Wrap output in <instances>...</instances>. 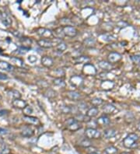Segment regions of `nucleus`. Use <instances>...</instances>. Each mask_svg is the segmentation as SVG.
<instances>
[{
    "instance_id": "f257e3e1",
    "label": "nucleus",
    "mask_w": 140,
    "mask_h": 154,
    "mask_svg": "<svg viewBox=\"0 0 140 154\" xmlns=\"http://www.w3.org/2000/svg\"><path fill=\"white\" fill-rule=\"evenodd\" d=\"M139 136L136 133H129L123 139V146L127 149H135L139 146Z\"/></svg>"
},
{
    "instance_id": "f03ea898",
    "label": "nucleus",
    "mask_w": 140,
    "mask_h": 154,
    "mask_svg": "<svg viewBox=\"0 0 140 154\" xmlns=\"http://www.w3.org/2000/svg\"><path fill=\"white\" fill-rule=\"evenodd\" d=\"M85 136L88 139H97L101 137V132L96 128H88L85 130Z\"/></svg>"
},
{
    "instance_id": "7ed1b4c3",
    "label": "nucleus",
    "mask_w": 140,
    "mask_h": 154,
    "mask_svg": "<svg viewBox=\"0 0 140 154\" xmlns=\"http://www.w3.org/2000/svg\"><path fill=\"white\" fill-rule=\"evenodd\" d=\"M66 125L67 128L69 130L72 131V132L79 130V128H81V126H80L79 122L75 118H69V119H68L66 121Z\"/></svg>"
},
{
    "instance_id": "20e7f679",
    "label": "nucleus",
    "mask_w": 140,
    "mask_h": 154,
    "mask_svg": "<svg viewBox=\"0 0 140 154\" xmlns=\"http://www.w3.org/2000/svg\"><path fill=\"white\" fill-rule=\"evenodd\" d=\"M62 32L66 36L69 37H74L78 34L77 30L75 28L74 26H69V25H66V26L62 27Z\"/></svg>"
},
{
    "instance_id": "39448f33",
    "label": "nucleus",
    "mask_w": 140,
    "mask_h": 154,
    "mask_svg": "<svg viewBox=\"0 0 140 154\" xmlns=\"http://www.w3.org/2000/svg\"><path fill=\"white\" fill-rule=\"evenodd\" d=\"M37 33L39 36L44 37V39H49L53 37L51 31L46 28H39L37 30Z\"/></svg>"
},
{
    "instance_id": "423d86ee",
    "label": "nucleus",
    "mask_w": 140,
    "mask_h": 154,
    "mask_svg": "<svg viewBox=\"0 0 140 154\" xmlns=\"http://www.w3.org/2000/svg\"><path fill=\"white\" fill-rule=\"evenodd\" d=\"M108 62L111 63H116L118 62L119 61H121L122 59V55L118 52H111L108 55Z\"/></svg>"
},
{
    "instance_id": "0eeeda50",
    "label": "nucleus",
    "mask_w": 140,
    "mask_h": 154,
    "mask_svg": "<svg viewBox=\"0 0 140 154\" xmlns=\"http://www.w3.org/2000/svg\"><path fill=\"white\" fill-rule=\"evenodd\" d=\"M83 73L89 76H94L97 73V69L91 64H86L83 67Z\"/></svg>"
},
{
    "instance_id": "6e6552de",
    "label": "nucleus",
    "mask_w": 140,
    "mask_h": 154,
    "mask_svg": "<svg viewBox=\"0 0 140 154\" xmlns=\"http://www.w3.org/2000/svg\"><path fill=\"white\" fill-rule=\"evenodd\" d=\"M37 45L43 48H51L54 46L53 42L50 39H40L37 41Z\"/></svg>"
},
{
    "instance_id": "1a4fd4ad",
    "label": "nucleus",
    "mask_w": 140,
    "mask_h": 154,
    "mask_svg": "<svg viewBox=\"0 0 140 154\" xmlns=\"http://www.w3.org/2000/svg\"><path fill=\"white\" fill-rule=\"evenodd\" d=\"M12 104L14 107L18 108V109H23L24 110L25 107L27 106V104L25 100H23L21 99H15L13 100L12 102Z\"/></svg>"
},
{
    "instance_id": "9d476101",
    "label": "nucleus",
    "mask_w": 140,
    "mask_h": 154,
    "mask_svg": "<svg viewBox=\"0 0 140 154\" xmlns=\"http://www.w3.org/2000/svg\"><path fill=\"white\" fill-rule=\"evenodd\" d=\"M90 62V58L87 56H79L73 59V62L75 64H89Z\"/></svg>"
},
{
    "instance_id": "9b49d317",
    "label": "nucleus",
    "mask_w": 140,
    "mask_h": 154,
    "mask_svg": "<svg viewBox=\"0 0 140 154\" xmlns=\"http://www.w3.org/2000/svg\"><path fill=\"white\" fill-rule=\"evenodd\" d=\"M41 64H42L45 67L47 68H50L54 64V61L51 57L49 56H44L41 58Z\"/></svg>"
},
{
    "instance_id": "f8f14e48",
    "label": "nucleus",
    "mask_w": 140,
    "mask_h": 154,
    "mask_svg": "<svg viewBox=\"0 0 140 154\" xmlns=\"http://www.w3.org/2000/svg\"><path fill=\"white\" fill-rule=\"evenodd\" d=\"M116 111V107L111 104H106L103 107V111L106 115L113 114Z\"/></svg>"
},
{
    "instance_id": "ddd939ff",
    "label": "nucleus",
    "mask_w": 140,
    "mask_h": 154,
    "mask_svg": "<svg viewBox=\"0 0 140 154\" xmlns=\"http://www.w3.org/2000/svg\"><path fill=\"white\" fill-rule=\"evenodd\" d=\"M1 20H2L3 24H4L6 27L10 26V25L12 24V20H11L10 17L5 13H2V15H1Z\"/></svg>"
},
{
    "instance_id": "4468645a",
    "label": "nucleus",
    "mask_w": 140,
    "mask_h": 154,
    "mask_svg": "<svg viewBox=\"0 0 140 154\" xmlns=\"http://www.w3.org/2000/svg\"><path fill=\"white\" fill-rule=\"evenodd\" d=\"M117 135V131L114 128H108L103 132V136L106 138H113Z\"/></svg>"
},
{
    "instance_id": "2eb2a0df",
    "label": "nucleus",
    "mask_w": 140,
    "mask_h": 154,
    "mask_svg": "<svg viewBox=\"0 0 140 154\" xmlns=\"http://www.w3.org/2000/svg\"><path fill=\"white\" fill-rule=\"evenodd\" d=\"M66 95H67V97L72 100H79L81 98L80 94L76 91H68Z\"/></svg>"
},
{
    "instance_id": "dca6fc26",
    "label": "nucleus",
    "mask_w": 140,
    "mask_h": 154,
    "mask_svg": "<svg viewBox=\"0 0 140 154\" xmlns=\"http://www.w3.org/2000/svg\"><path fill=\"white\" fill-rule=\"evenodd\" d=\"M24 121L30 125L36 126L37 124H39V120L36 117H33V116H24Z\"/></svg>"
},
{
    "instance_id": "f3484780",
    "label": "nucleus",
    "mask_w": 140,
    "mask_h": 154,
    "mask_svg": "<svg viewBox=\"0 0 140 154\" xmlns=\"http://www.w3.org/2000/svg\"><path fill=\"white\" fill-rule=\"evenodd\" d=\"M70 82H71V83L74 86H80L83 84V80L82 77L78 76H72V77L70 79Z\"/></svg>"
},
{
    "instance_id": "a211bd4d",
    "label": "nucleus",
    "mask_w": 140,
    "mask_h": 154,
    "mask_svg": "<svg viewBox=\"0 0 140 154\" xmlns=\"http://www.w3.org/2000/svg\"><path fill=\"white\" fill-rule=\"evenodd\" d=\"M110 122H111L110 118L106 115H102V116H101L100 118H98L97 120V123L98 124H100L101 126H108Z\"/></svg>"
},
{
    "instance_id": "6ab92c4d",
    "label": "nucleus",
    "mask_w": 140,
    "mask_h": 154,
    "mask_svg": "<svg viewBox=\"0 0 140 154\" xmlns=\"http://www.w3.org/2000/svg\"><path fill=\"white\" fill-rule=\"evenodd\" d=\"M0 69H3V70L6 71V72H11V71H13V67L7 62L0 61Z\"/></svg>"
},
{
    "instance_id": "aec40b11",
    "label": "nucleus",
    "mask_w": 140,
    "mask_h": 154,
    "mask_svg": "<svg viewBox=\"0 0 140 154\" xmlns=\"http://www.w3.org/2000/svg\"><path fill=\"white\" fill-rule=\"evenodd\" d=\"M34 134V132L30 127H26V128H24L21 132V136H24V137H27V138L33 136Z\"/></svg>"
},
{
    "instance_id": "412c9836",
    "label": "nucleus",
    "mask_w": 140,
    "mask_h": 154,
    "mask_svg": "<svg viewBox=\"0 0 140 154\" xmlns=\"http://www.w3.org/2000/svg\"><path fill=\"white\" fill-rule=\"evenodd\" d=\"M98 65L100 66V68L105 71H110L112 69V65L108 62H106V61H101L100 62L98 63Z\"/></svg>"
},
{
    "instance_id": "4be33fe9",
    "label": "nucleus",
    "mask_w": 140,
    "mask_h": 154,
    "mask_svg": "<svg viewBox=\"0 0 140 154\" xmlns=\"http://www.w3.org/2000/svg\"><path fill=\"white\" fill-rule=\"evenodd\" d=\"M98 113H99L98 108H97V107H91L87 111L86 115L89 118H94L98 115Z\"/></svg>"
},
{
    "instance_id": "5701e85b",
    "label": "nucleus",
    "mask_w": 140,
    "mask_h": 154,
    "mask_svg": "<svg viewBox=\"0 0 140 154\" xmlns=\"http://www.w3.org/2000/svg\"><path fill=\"white\" fill-rule=\"evenodd\" d=\"M22 44L24 45V47L25 48H27V49H30V45L32 44V41L28 37H23V39L21 40Z\"/></svg>"
},
{
    "instance_id": "b1692460",
    "label": "nucleus",
    "mask_w": 140,
    "mask_h": 154,
    "mask_svg": "<svg viewBox=\"0 0 140 154\" xmlns=\"http://www.w3.org/2000/svg\"><path fill=\"white\" fill-rule=\"evenodd\" d=\"M84 44L87 47H92V46H94V45L96 44V40L93 37H89L87 39L85 40Z\"/></svg>"
},
{
    "instance_id": "393cba45",
    "label": "nucleus",
    "mask_w": 140,
    "mask_h": 154,
    "mask_svg": "<svg viewBox=\"0 0 140 154\" xmlns=\"http://www.w3.org/2000/svg\"><path fill=\"white\" fill-rule=\"evenodd\" d=\"M66 48H67V46H66V43H64V42L58 43L56 46V50H57V52H63L64 51H66Z\"/></svg>"
},
{
    "instance_id": "a878e982",
    "label": "nucleus",
    "mask_w": 140,
    "mask_h": 154,
    "mask_svg": "<svg viewBox=\"0 0 140 154\" xmlns=\"http://www.w3.org/2000/svg\"><path fill=\"white\" fill-rule=\"evenodd\" d=\"M91 104L92 105H93L94 107H98L100 106L103 103V100L101 98H98V97H96V98H93V99L91 100Z\"/></svg>"
},
{
    "instance_id": "bb28decb",
    "label": "nucleus",
    "mask_w": 140,
    "mask_h": 154,
    "mask_svg": "<svg viewBox=\"0 0 140 154\" xmlns=\"http://www.w3.org/2000/svg\"><path fill=\"white\" fill-rule=\"evenodd\" d=\"M0 154H10V149L8 146L3 144L0 146Z\"/></svg>"
},
{
    "instance_id": "cd10ccee",
    "label": "nucleus",
    "mask_w": 140,
    "mask_h": 154,
    "mask_svg": "<svg viewBox=\"0 0 140 154\" xmlns=\"http://www.w3.org/2000/svg\"><path fill=\"white\" fill-rule=\"evenodd\" d=\"M104 152H105L107 154H115L117 152H118V149L115 148L114 146H111L108 147V148H106V149H104Z\"/></svg>"
},
{
    "instance_id": "c85d7f7f",
    "label": "nucleus",
    "mask_w": 140,
    "mask_h": 154,
    "mask_svg": "<svg viewBox=\"0 0 140 154\" xmlns=\"http://www.w3.org/2000/svg\"><path fill=\"white\" fill-rule=\"evenodd\" d=\"M54 84L56 85V86H61V87L66 86V83H65V81L61 78L55 79V80H54Z\"/></svg>"
},
{
    "instance_id": "c756f323",
    "label": "nucleus",
    "mask_w": 140,
    "mask_h": 154,
    "mask_svg": "<svg viewBox=\"0 0 140 154\" xmlns=\"http://www.w3.org/2000/svg\"><path fill=\"white\" fill-rule=\"evenodd\" d=\"M23 111H24V116H30L32 113H33V108H32L30 106H26L24 110H23Z\"/></svg>"
},
{
    "instance_id": "7c9ffc66",
    "label": "nucleus",
    "mask_w": 140,
    "mask_h": 154,
    "mask_svg": "<svg viewBox=\"0 0 140 154\" xmlns=\"http://www.w3.org/2000/svg\"><path fill=\"white\" fill-rule=\"evenodd\" d=\"M79 145L83 147H89V146H91V142L90 141V139L87 138V139H83L80 142Z\"/></svg>"
},
{
    "instance_id": "2f4dec72",
    "label": "nucleus",
    "mask_w": 140,
    "mask_h": 154,
    "mask_svg": "<svg viewBox=\"0 0 140 154\" xmlns=\"http://www.w3.org/2000/svg\"><path fill=\"white\" fill-rule=\"evenodd\" d=\"M11 93H12V96H13V97L14 98V100L15 99H20V94L19 93L18 91H16V90H12L11 91Z\"/></svg>"
},
{
    "instance_id": "473e14b6",
    "label": "nucleus",
    "mask_w": 140,
    "mask_h": 154,
    "mask_svg": "<svg viewBox=\"0 0 140 154\" xmlns=\"http://www.w3.org/2000/svg\"><path fill=\"white\" fill-rule=\"evenodd\" d=\"M133 62L135 63H140V55H134L131 57Z\"/></svg>"
},
{
    "instance_id": "72a5a7b5",
    "label": "nucleus",
    "mask_w": 140,
    "mask_h": 154,
    "mask_svg": "<svg viewBox=\"0 0 140 154\" xmlns=\"http://www.w3.org/2000/svg\"><path fill=\"white\" fill-rule=\"evenodd\" d=\"M28 60L31 63H34L35 62H37V57H35L34 55H30L28 57Z\"/></svg>"
},
{
    "instance_id": "f704fd0d",
    "label": "nucleus",
    "mask_w": 140,
    "mask_h": 154,
    "mask_svg": "<svg viewBox=\"0 0 140 154\" xmlns=\"http://www.w3.org/2000/svg\"><path fill=\"white\" fill-rule=\"evenodd\" d=\"M7 132H8L7 129L1 128V127H0V135H4V134H6L7 133Z\"/></svg>"
},
{
    "instance_id": "c9c22d12",
    "label": "nucleus",
    "mask_w": 140,
    "mask_h": 154,
    "mask_svg": "<svg viewBox=\"0 0 140 154\" xmlns=\"http://www.w3.org/2000/svg\"><path fill=\"white\" fill-rule=\"evenodd\" d=\"M8 79V76H6L5 74L0 73V79Z\"/></svg>"
},
{
    "instance_id": "e433bc0d",
    "label": "nucleus",
    "mask_w": 140,
    "mask_h": 154,
    "mask_svg": "<svg viewBox=\"0 0 140 154\" xmlns=\"http://www.w3.org/2000/svg\"><path fill=\"white\" fill-rule=\"evenodd\" d=\"M7 111L6 110H1L0 111V117H2V116H3V115H5L7 114Z\"/></svg>"
},
{
    "instance_id": "4c0bfd02",
    "label": "nucleus",
    "mask_w": 140,
    "mask_h": 154,
    "mask_svg": "<svg viewBox=\"0 0 140 154\" xmlns=\"http://www.w3.org/2000/svg\"><path fill=\"white\" fill-rule=\"evenodd\" d=\"M136 128L139 132H140V121L137 124V126H136Z\"/></svg>"
},
{
    "instance_id": "58836bf2",
    "label": "nucleus",
    "mask_w": 140,
    "mask_h": 154,
    "mask_svg": "<svg viewBox=\"0 0 140 154\" xmlns=\"http://www.w3.org/2000/svg\"><path fill=\"white\" fill-rule=\"evenodd\" d=\"M90 154H98V153H90Z\"/></svg>"
},
{
    "instance_id": "ea45409f",
    "label": "nucleus",
    "mask_w": 140,
    "mask_h": 154,
    "mask_svg": "<svg viewBox=\"0 0 140 154\" xmlns=\"http://www.w3.org/2000/svg\"><path fill=\"white\" fill-rule=\"evenodd\" d=\"M122 154H129V153H122Z\"/></svg>"
}]
</instances>
